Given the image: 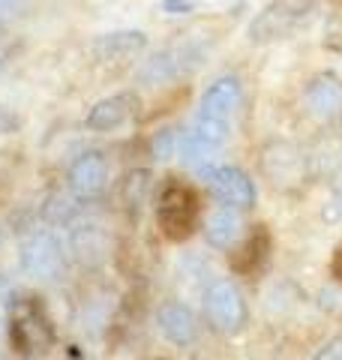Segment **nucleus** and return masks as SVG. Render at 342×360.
Instances as JSON below:
<instances>
[{
    "label": "nucleus",
    "mask_w": 342,
    "mask_h": 360,
    "mask_svg": "<svg viewBox=\"0 0 342 360\" xmlns=\"http://www.w3.org/2000/svg\"><path fill=\"white\" fill-rule=\"evenodd\" d=\"M267 231L265 229H258L253 238H249L241 250L237 252H232V264H234V270H253L261 258H265V252H267Z\"/></svg>",
    "instance_id": "17"
},
{
    "label": "nucleus",
    "mask_w": 342,
    "mask_h": 360,
    "mask_svg": "<svg viewBox=\"0 0 342 360\" xmlns=\"http://www.w3.org/2000/svg\"><path fill=\"white\" fill-rule=\"evenodd\" d=\"M15 129H18V117L13 115V111H6L4 105H0V135L15 132Z\"/></svg>",
    "instance_id": "24"
},
{
    "label": "nucleus",
    "mask_w": 342,
    "mask_h": 360,
    "mask_svg": "<svg viewBox=\"0 0 342 360\" xmlns=\"http://www.w3.org/2000/svg\"><path fill=\"white\" fill-rule=\"evenodd\" d=\"M241 234H243V222L234 213V207L216 210L208 219V225H204V238H208L213 250H232V246L241 240Z\"/></svg>",
    "instance_id": "15"
},
{
    "label": "nucleus",
    "mask_w": 342,
    "mask_h": 360,
    "mask_svg": "<svg viewBox=\"0 0 342 360\" xmlns=\"http://www.w3.org/2000/svg\"><path fill=\"white\" fill-rule=\"evenodd\" d=\"M315 13V0H270L261 13L249 21V39L255 45L277 42L291 37L298 27H303Z\"/></svg>",
    "instance_id": "2"
},
{
    "label": "nucleus",
    "mask_w": 342,
    "mask_h": 360,
    "mask_svg": "<svg viewBox=\"0 0 342 360\" xmlns=\"http://www.w3.org/2000/svg\"><path fill=\"white\" fill-rule=\"evenodd\" d=\"M66 180H70V189H72L75 198H82V201L99 198L102 193H106V186H108V160H106V153L102 150L78 153L72 160V165H70Z\"/></svg>",
    "instance_id": "8"
},
{
    "label": "nucleus",
    "mask_w": 342,
    "mask_h": 360,
    "mask_svg": "<svg viewBox=\"0 0 342 360\" xmlns=\"http://www.w3.org/2000/svg\"><path fill=\"white\" fill-rule=\"evenodd\" d=\"M9 342L21 357H42L54 345V328L33 297H18L9 315Z\"/></svg>",
    "instance_id": "1"
},
{
    "label": "nucleus",
    "mask_w": 342,
    "mask_h": 360,
    "mask_svg": "<svg viewBox=\"0 0 342 360\" xmlns=\"http://www.w3.org/2000/svg\"><path fill=\"white\" fill-rule=\"evenodd\" d=\"M312 360H342V336H334V340H327V342L312 354Z\"/></svg>",
    "instance_id": "21"
},
{
    "label": "nucleus",
    "mask_w": 342,
    "mask_h": 360,
    "mask_svg": "<svg viewBox=\"0 0 342 360\" xmlns=\"http://www.w3.org/2000/svg\"><path fill=\"white\" fill-rule=\"evenodd\" d=\"M192 132L204 139L213 148H220V144L228 139V120H220V117H210V115H196V123H192Z\"/></svg>",
    "instance_id": "18"
},
{
    "label": "nucleus",
    "mask_w": 342,
    "mask_h": 360,
    "mask_svg": "<svg viewBox=\"0 0 342 360\" xmlns=\"http://www.w3.org/2000/svg\"><path fill=\"white\" fill-rule=\"evenodd\" d=\"M204 180H208V189L213 193V198L222 201L225 207L246 210L255 205V184L237 165H213L204 174Z\"/></svg>",
    "instance_id": "7"
},
{
    "label": "nucleus",
    "mask_w": 342,
    "mask_h": 360,
    "mask_svg": "<svg viewBox=\"0 0 342 360\" xmlns=\"http://www.w3.org/2000/svg\"><path fill=\"white\" fill-rule=\"evenodd\" d=\"M189 54V49H165V51H159V54H151L141 66H139V78H141V84L147 87H159V84H165L171 82V78H177L180 72H184V58Z\"/></svg>",
    "instance_id": "14"
},
{
    "label": "nucleus",
    "mask_w": 342,
    "mask_h": 360,
    "mask_svg": "<svg viewBox=\"0 0 342 360\" xmlns=\"http://www.w3.org/2000/svg\"><path fill=\"white\" fill-rule=\"evenodd\" d=\"M261 174L270 180V186L282 189V193H291V189H300L306 184L310 156L303 153V148H298L291 141H270L261 150Z\"/></svg>",
    "instance_id": "5"
},
{
    "label": "nucleus",
    "mask_w": 342,
    "mask_h": 360,
    "mask_svg": "<svg viewBox=\"0 0 342 360\" xmlns=\"http://www.w3.org/2000/svg\"><path fill=\"white\" fill-rule=\"evenodd\" d=\"M139 105L141 99L139 94L132 90H123V94H114L106 96L87 111V129L90 132H111V129H120L123 123H129L135 115H139Z\"/></svg>",
    "instance_id": "9"
},
{
    "label": "nucleus",
    "mask_w": 342,
    "mask_h": 360,
    "mask_svg": "<svg viewBox=\"0 0 342 360\" xmlns=\"http://www.w3.org/2000/svg\"><path fill=\"white\" fill-rule=\"evenodd\" d=\"M204 315H208V324L216 333H241L249 321L243 291L232 279H216L204 291Z\"/></svg>",
    "instance_id": "4"
},
{
    "label": "nucleus",
    "mask_w": 342,
    "mask_h": 360,
    "mask_svg": "<svg viewBox=\"0 0 342 360\" xmlns=\"http://www.w3.org/2000/svg\"><path fill=\"white\" fill-rule=\"evenodd\" d=\"M18 264L27 276L39 279V283H54V279H61L63 270H66L63 243L57 240L51 231H33L30 238L21 243Z\"/></svg>",
    "instance_id": "6"
},
{
    "label": "nucleus",
    "mask_w": 342,
    "mask_h": 360,
    "mask_svg": "<svg viewBox=\"0 0 342 360\" xmlns=\"http://www.w3.org/2000/svg\"><path fill=\"white\" fill-rule=\"evenodd\" d=\"M9 63V49H6V42H0V70Z\"/></svg>",
    "instance_id": "26"
},
{
    "label": "nucleus",
    "mask_w": 342,
    "mask_h": 360,
    "mask_svg": "<svg viewBox=\"0 0 342 360\" xmlns=\"http://www.w3.org/2000/svg\"><path fill=\"white\" fill-rule=\"evenodd\" d=\"M177 132L175 129H159L153 135V141H151V153H153V160H168V156H175V148H177Z\"/></svg>",
    "instance_id": "19"
},
{
    "label": "nucleus",
    "mask_w": 342,
    "mask_h": 360,
    "mask_svg": "<svg viewBox=\"0 0 342 360\" xmlns=\"http://www.w3.org/2000/svg\"><path fill=\"white\" fill-rule=\"evenodd\" d=\"M324 219L327 222H342V189L330 198V205L324 207Z\"/></svg>",
    "instance_id": "23"
},
{
    "label": "nucleus",
    "mask_w": 342,
    "mask_h": 360,
    "mask_svg": "<svg viewBox=\"0 0 342 360\" xmlns=\"http://www.w3.org/2000/svg\"><path fill=\"white\" fill-rule=\"evenodd\" d=\"M151 189H153V177H151V172H144V168H135V172H129L127 174V180H123V201H127V207H132V210H139L144 201H147V195H151Z\"/></svg>",
    "instance_id": "16"
},
{
    "label": "nucleus",
    "mask_w": 342,
    "mask_h": 360,
    "mask_svg": "<svg viewBox=\"0 0 342 360\" xmlns=\"http://www.w3.org/2000/svg\"><path fill=\"white\" fill-rule=\"evenodd\" d=\"M21 9H25V0H0V33L18 18Z\"/></svg>",
    "instance_id": "20"
},
{
    "label": "nucleus",
    "mask_w": 342,
    "mask_h": 360,
    "mask_svg": "<svg viewBox=\"0 0 342 360\" xmlns=\"http://www.w3.org/2000/svg\"><path fill=\"white\" fill-rule=\"evenodd\" d=\"M303 103L310 115L318 120H334L342 115V78L322 72L315 75L303 90Z\"/></svg>",
    "instance_id": "10"
},
{
    "label": "nucleus",
    "mask_w": 342,
    "mask_h": 360,
    "mask_svg": "<svg viewBox=\"0 0 342 360\" xmlns=\"http://www.w3.org/2000/svg\"><path fill=\"white\" fill-rule=\"evenodd\" d=\"M159 229L168 240H186L198 225V198L186 184H165L156 207Z\"/></svg>",
    "instance_id": "3"
},
{
    "label": "nucleus",
    "mask_w": 342,
    "mask_h": 360,
    "mask_svg": "<svg viewBox=\"0 0 342 360\" xmlns=\"http://www.w3.org/2000/svg\"><path fill=\"white\" fill-rule=\"evenodd\" d=\"M192 9H196L192 0H163V13H168V15H186Z\"/></svg>",
    "instance_id": "22"
},
{
    "label": "nucleus",
    "mask_w": 342,
    "mask_h": 360,
    "mask_svg": "<svg viewBox=\"0 0 342 360\" xmlns=\"http://www.w3.org/2000/svg\"><path fill=\"white\" fill-rule=\"evenodd\" d=\"M241 99H243L241 78L222 75V78H216L213 84H208V90L201 94L198 111L201 115H210V117H220V120H232L237 105H241Z\"/></svg>",
    "instance_id": "12"
},
{
    "label": "nucleus",
    "mask_w": 342,
    "mask_h": 360,
    "mask_svg": "<svg viewBox=\"0 0 342 360\" xmlns=\"http://www.w3.org/2000/svg\"><path fill=\"white\" fill-rule=\"evenodd\" d=\"M334 276L342 283V246H339V252H336V258H334Z\"/></svg>",
    "instance_id": "25"
},
{
    "label": "nucleus",
    "mask_w": 342,
    "mask_h": 360,
    "mask_svg": "<svg viewBox=\"0 0 342 360\" xmlns=\"http://www.w3.org/2000/svg\"><path fill=\"white\" fill-rule=\"evenodd\" d=\"M156 324H159V330H163L165 340L175 342V345H192L198 336L196 315H192V309L184 307V303H165V307H159Z\"/></svg>",
    "instance_id": "13"
},
{
    "label": "nucleus",
    "mask_w": 342,
    "mask_h": 360,
    "mask_svg": "<svg viewBox=\"0 0 342 360\" xmlns=\"http://www.w3.org/2000/svg\"><path fill=\"white\" fill-rule=\"evenodd\" d=\"M4 297H9V283L0 276V300H4Z\"/></svg>",
    "instance_id": "27"
},
{
    "label": "nucleus",
    "mask_w": 342,
    "mask_h": 360,
    "mask_svg": "<svg viewBox=\"0 0 342 360\" xmlns=\"http://www.w3.org/2000/svg\"><path fill=\"white\" fill-rule=\"evenodd\" d=\"M147 49V33L144 30H114V33H102L94 39L90 51L94 58L102 63H120V60H132Z\"/></svg>",
    "instance_id": "11"
}]
</instances>
